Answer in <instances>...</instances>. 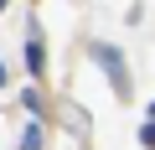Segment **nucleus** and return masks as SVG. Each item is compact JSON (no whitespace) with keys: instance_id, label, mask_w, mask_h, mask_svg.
I'll use <instances>...</instances> for the list:
<instances>
[{"instance_id":"39448f33","label":"nucleus","mask_w":155,"mask_h":150,"mask_svg":"<svg viewBox=\"0 0 155 150\" xmlns=\"http://www.w3.org/2000/svg\"><path fill=\"white\" fill-rule=\"evenodd\" d=\"M5 5H11V0H0V11H5Z\"/></svg>"},{"instance_id":"f03ea898","label":"nucleus","mask_w":155,"mask_h":150,"mask_svg":"<svg viewBox=\"0 0 155 150\" xmlns=\"http://www.w3.org/2000/svg\"><path fill=\"white\" fill-rule=\"evenodd\" d=\"M140 145H145V150H155V114L140 124Z\"/></svg>"},{"instance_id":"20e7f679","label":"nucleus","mask_w":155,"mask_h":150,"mask_svg":"<svg viewBox=\"0 0 155 150\" xmlns=\"http://www.w3.org/2000/svg\"><path fill=\"white\" fill-rule=\"evenodd\" d=\"M0 83H5V67H0Z\"/></svg>"},{"instance_id":"7ed1b4c3","label":"nucleus","mask_w":155,"mask_h":150,"mask_svg":"<svg viewBox=\"0 0 155 150\" xmlns=\"http://www.w3.org/2000/svg\"><path fill=\"white\" fill-rule=\"evenodd\" d=\"M21 150H41V129H36V124H31V129L21 135Z\"/></svg>"},{"instance_id":"f257e3e1","label":"nucleus","mask_w":155,"mask_h":150,"mask_svg":"<svg viewBox=\"0 0 155 150\" xmlns=\"http://www.w3.org/2000/svg\"><path fill=\"white\" fill-rule=\"evenodd\" d=\"M26 67H31V78H41V72H47V47H41L36 31L26 36Z\"/></svg>"}]
</instances>
